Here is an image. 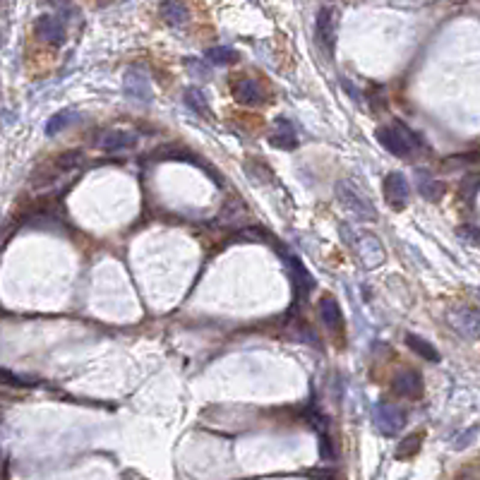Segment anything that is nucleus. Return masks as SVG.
Instances as JSON below:
<instances>
[{"mask_svg":"<svg viewBox=\"0 0 480 480\" xmlns=\"http://www.w3.org/2000/svg\"><path fill=\"white\" fill-rule=\"evenodd\" d=\"M446 322L454 327V332H459L466 339H480V312L473 307H456L449 310Z\"/></svg>","mask_w":480,"mask_h":480,"instance_id":"nucleus-5","label":"nucleus"},{"mask_svg":"<svg viewBox=\"0 0 480 480\" xmlns=\"http://www.w3.org/2000/svg\"><path fill=\"white\" fill-rule=\"evenodd\" d=\"M377 142L389 151L394 156H411V151L418 147L416 135L411 133L406 125H384V128H377Z\"/></svg>","mask_w":480,"mask_h":480,"instance_id":"nucleus-1","label":"nucleus"},{"mask_svg":"<svg viewBox=\"0 0 480 480\" xmlns=\"http://www.w3.org/2000/svg\"><path fill=\"white\" fill-rule=\"evenodd\" d=\"M123 89H125V94H128L130 98H135V101H140V103H149L151 101L149 80H147V75H144V72H140V70L125 72Z\"/></svg>","mask_w":480,"mask_h":480,"instance_id":"nucleus-10","label":"nucleus"},{"mask_svg":"<svg viewBox=\"0 0 480 480\" xmlns=\"http://www.w3.org/2000/svg\"><path fill=\"white\" fill-rule=\"evenodd\" d=\"M34 31L36 36L41 39L44 44H51V46H61L65 41V27L63 22L53 15H41L36 19L34 24Z\"/></svg>","mask_w":480,"mask_h":480,"instance_id":"nucleus-9","label":"nucleus"},{"mask_svg":"<svg viewBox=\"0 0 480 480\" xmlns=\"http://www.w3.org/2000/svg\"><path fill=\"white\" fill-rule=\"evenodd\" d=\"M420 442H423V435H409L406 439H401V444L397 446V459H411L420 451Z\"/></svg>","mask_w":480,"mask_h":480,"instance_id":"nucleus-22","label":"nucleus"},{"mask_svg":"<svg viewBox=\"0 0 480 480\" xmlns=\"http://www.w3.org/2000/svg\"><path fill=\"white\" fill-rule=\"evenodd\" d=\"M269 142H272L276 149H295L298 147V137H295L293 125L288 121H284V118H279L272 137H269Z\"/></svg>","mask_w":480,"mask_h":480,"instance_id":"nucleus-11","label":"nucleus"},{"mask_svg":"<svg viewBox=\"0 0 480 480\" xmlns=\"http://www.w3.org/2000/svg\"><path fill=\"white\" fill-rule=\"evenodd\" d=\"M317 41L322 48L327 51V56L334 53V46H337V10L332 8H322L317 12Z\"/></svg>","mask_w":480,"mask_h":480,"instance_id":"nucleus-7","label":"nucleus"},{"mask_svg":"<svg viewBox=\"0 0 480 480\" xmlns=\"http://www.w3.org/2000/svg\"><path fill=\"white\" fill-rule=\"evenodd\" d=\"M476 161H480V151H471V154L454 156V163H476Z\"/></svg>","mask_w":480,"mask_h":480,"instance_id":"nucleus-28","label":"nucleus"},{"mask_svg":"<svg viewBox=\"0 0 480 480\" xmlns=\"http://www.w3.org/2000/svg\"><path fill=\"white\" fill-rule=\"evenodd\" d=\"M288 265H291V269H293V281H295V288H300L298 293H307L310 288L315 286V281H312V276L307 274V269L300 265L298 260L295 257H288Z\"/></svg>","mask_w":480,"mask_h":480,"instance_id":"nucleus-18","label":"nucleus"},{"mask_svg":"<svg viewBox=\"0 0 480 480\" xmlns=\"http://www.w3.org/2000/svg\"><path fill=\"white\" fill-rule=\"evenodd\" d=\"M0 379H3V382H10L12 387H24V384H27L24 379H19L12 372H5V370H0Z\"/></svg>","mask_w":480,"mask_h":480,"instance_id":"nucleus-29","label":"nucleus"},{"mask_svg":"<svg viewBox=\"0 0 480 480\" xmlns=\"http://www.w3.org/2000/svg\"><path fill=\"white\" fill-rule=\"evenodd\" d=\"M159 12H161L163 22H168L170 27H180V24H185L190 19V12L180 0H163Z\"/></svg>","mask_w":480,"mask_h":480,"instance_id":"nucleus-13","label":"nucleus"},{"mask_svg":"<svg viewBox=\"0 0 480 480\" xmlns=\"http://www.w3.org/2000/svg\"><path fill=\"white\" fill-rule=\"evenodd\" d=\"M231 94L235 101L242 103V106H260V103H265V89H262V84L245 75L233 77Z\"/></svg>","mask_w":480,"mask_h":480,"instance_id":"nucleus-6","label":"nucleus"},{"mask_svg":"<svg viewBox=\"0 0 480 480\" xmlns=\"http://www.w3.org/2000/svg\"><path fill=\"white\" fill-rule=\"evenodd\" d=\"M478 190H480V173H469V175H464L461 188H459V193H461L464 200H473Z\"/></svg>","mask_w":480,"mask_h":480,"instance_id":"nucleus-23","label":"nucleus"},{"mask_svg":"<svg viewBox=\"0 0 480 480\" xmlns=\"http://www.w3.org/2000/svg\"><path fill=\"white\" fill-rule=\"evenodd\" d=\"M137 144V137L133 133H125V130H111L98 140V147L103 151H123V149H130Z\"/></svg>","mask_w":480,"mask_h":480,"instance_id":"nucleus-12","label":"nucleus"},{"mask_svg":"<svg viewBox=\"0 0 480 480\" xmlns=\"http://www.w3.org/2000/svg\"><path fill=\"white\" fill-rule=\"evenodd\" d=\"M75 118H77V113H72V111H61V113H56L48 123H46V135H48V137L58 135L63 128H68V125L75 121Z\"/></svg>","mask_w":480,"mask_h":480,"instance_id":"nucleus-21","label":"nucleus"},{"mask_svg":"<svg viewBox=\"0 0 480 480\" xmlns=\"http://www.w3.org/2000/svg\"><path fill=\"white\" fill-rule=\"evenodd\" d=\"M459 235L466 238V240H471V242H480V231H478V228H473V226H461V228H459Z\"/></svg>","mask_w":480,"mask_h":480,"instance_id":"nucleus-27","label":"nucleus"},{"mask_svg":"<svg viewBox=\"0 0 480 480\" xmlns=\"http://www.w3.org/2000/svg\"><path fill=\"white\" fill-rule=\"evenodd\" d=\"M392 389L397 397L420 399L423 397V377H420V372H416V370H401L394 374Z\"/></svg>","mask_w":480,"mask_h":480,"instance_id":"nucleus-8","label":"nucleus"},{"mask_svg":"<svg viewBox=\"0 0 480 480\" xmlns=\"http://www.w3.org/2000/svg\"><path fill=\"white\" fill-rule=\"evenodd\" d=\"M185 103L193 111H197L202 118H212V111H209V106H207V98H205V94H202L200 89H188L185 91Z\"/></svg>","mask_w":480,"mask_h":480,"instance_id":"nucleus-20","label":"nucleus"},{"mask_svg":"<svg viewBox=\"0 0 480 480\" xmlns=\"http://www.w3.org/2000/svg\"><path fill=\"white\" fill-rule=\"evenodd\" d=\"M205 58L212 65H228V63L238 61V51L226 48V46H214V48H207Z\"/></svg>","mask_w":480,"mask_h":480,"instance_id":"nucleus-19","label":"nucleus"},{"mask_svg":"<svg viewBox=\"0 0 480 480\" xmlns=\"http://www.w3.org/2000/svg\"><path fill=\"white\" fill-rule=\"evenodd\" d=\"M384 200L387 205H389L394 212H401L406 205H409V197H411V188H409V180H406L404 173H399V170H394L384 178Z\"/></svg>","mask_w":480,"mask_h":480,"instance_id":"nucleus-4","label":"nucleus"},{"mask_svg":"<svg viewBox=\"0 0 480 480\" xmlns=\"http://www.w3.org/2000/svg\"><path fill=\"white\" fill-rule=\"evenodd\" d=\"M372 418H374V425H377V430L382 432V435H397L401 427L406 425V413L401 411L399 406L387 404V401H379V404L374 406Z\"/></svg>","mask_w":480,"mask_h":480,"instance_id":"nucleus-3","label":"nucleus"},{"mask_svg":"<svg viewBox=\"0 0 480 480\" xmlns=\"http://www.w3.org/2000/svg\"><path fill=\"white\" fill-rule=\"evenodd\" d=\"M337 197H339L341 205H344L346 212L353 214L356 219H360V221H374L377 219V212H374L372 202L367 200L358 188H353L348 180L337 185Z\"/></svg>","mask_w":480,"mask_h":480,"instance_id":"nucleus-2","label":"nucleus"},{"mask_svg":"<svg viewBox=\"0 0 480 480\" xmlns=\"http://www.w3.org/2000/svg\"><path fill=\"white\" fill-rule=\"evenodd\" d=\"M0 461H3V454H0Z\"/></svg>","mask_w":480,"mask_h":480,"instance_id":"nucleus-30","label":"nucleus"},{"mask_svg":"<svg viewBox=\"0 0 480 480\" xmlns=\"http://www.w3.org/2000/svg\"><path fill=\"white\" fill-rule=\"evenodd\" d=\"M418 190L425 200L437 202V200H442V195H444V183L435 180L427 170H418Z\"/></svg>","mask_w":480,"mask_h":480,"instance_id":"nucleus-15","label":"nucleus"},{"mask_svg":"<svg viewBox=\"0 0 480 480\" xmlns=\"http://www.w3.org/2000/svg\"><path fill=\"white\" fill-rule=\"evenodd\" d=\"M320 454H322V459H325V461H334V459H337L334 444H332V439L327 435H322V439H320Z\"/></svg>","mask_w":480,"mask_h":480,"instance_id":"nucleus-25","label":"nucleus"},{"mask_svg":"<svg viewBox=\"0 0 480 480\" xmlns=\"http://www.w3.org/2000/svg\"><path fill=\"white\" fill-rule=\"evenodd\" d=\"M320 317H322V325H325L327 330L334 332L341 327V307L332 295H325V298L320 300Z\"/></svg>","mask_w":480,"mask_h":480,"instance_id":"nucleus-14","label":"nucleus"},{"mask_svg":"<svg viewBox=\"0 0 480 480\" xmlns=\"http://www.w3.org/2000/svg\"><path fill=\"white\" fill-rule=\"evenodd\" d=\"M406 346H409L413 353H418L420 358L430 360V363H439V353L430 341L420 339V337H416V334H406Z\"/></svg>","mask_w":480,"mask_h":480,"instance_id":"nucleus-16","label":"nucleus"},{"mask_svg":"<svg viewBox=\"0 0 480 480\" xmlns=\"http://www.w3.org/2000/svg\"><path fill=\"white\" fill-rule=\"evenodd\" d=\"M82 161H84V154H82V151H80V149H70V151H63V154H58V156H56L53 168H56V170H61V173H68V170L80 168V166H82Z\"/></svg>","mask_w":480,"mask_h":480,"instance_id":"nucleus-17","label":"nucleus"},{"mask_svg":"<svg viewBox=\"0 0 480 480\" xmlns=\"http://www.w3.org/2000/svg\"><path fill=\"white\" fill-rule=\"evenodd\" d=\"M185 68H188L190 75L195 77V80H212V72H209L205 61H197V58H188Z\"/></svg>","mask_w":480,"mask_h":480,"instance_id":"nucleus-24","label":"nucleus"},{"mask_svg":"<svg viewBox=\"0 0 480 480\" xmlns=\"http://www.w3.org/2000/svg\"><path fill=\"white\" fill-rule=\"evenodd\" d=\"M476 437H478V427H471V430L466 432V435H461V437L456 439V442H454V449H466V446H469Z\"/></svg>","mask_w":480,"mask_h":480,"instance_id":"nucleus-26","label":"nucleus"}]
</instances>
